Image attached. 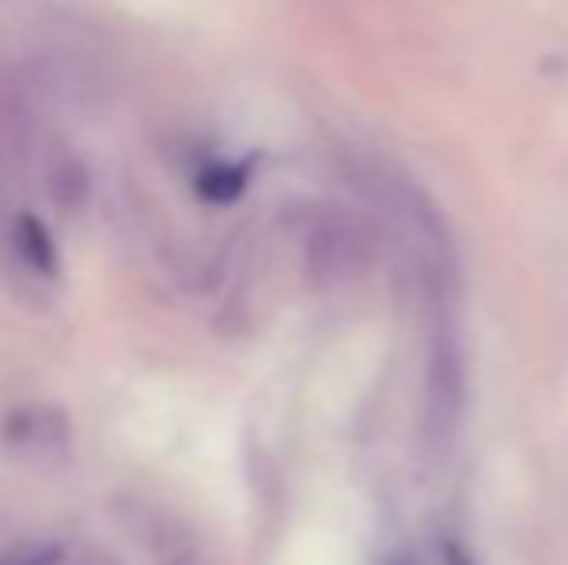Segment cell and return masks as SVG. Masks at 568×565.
Here are the masks:
<instances>
[{"label": "cell", "instance_id": "obj_1", "mask_svg": "<svg viewBox=\"0 0 568 565\" xmlns=\"http://www.w3.org/2000/svg\"><path fill=\"white\" fill-rule=\"evenodd\" d=\"M359 260V236L344 221L329 218L310 229L306 236V268L314 283H337Z\"/></svg>", "mask_w": 568, "mask_h": 565}, {"label": "cell", "instance_id": "obj_2", "mask_svg": "<svg viewBox=\"0 0 568 565\" xmlns=\"http://www.w3.org/2000/svg\"><path fill=\"white\" fill-rule=\"evenodd\" d=\"M4 442L12 450H23V453H62L70 445V418L62 407H20L8 415L4 423Z\"/></svg>", "mask_w": 568, "mask_h": 565}, {"label": "cell", "instance_id": "obj_3", "mask_svg": "<svg viewBox=\"0 0 568 565\" xmlns=\"http://www.w3.org/2000/svg\"><path fill=\"white\" fill-rule=\"evenodd\" d=\"M43 190L62 213H82L93 198V171L78 151L59 148L43 163Z\"/></svg>", "mask_w": 568, "mask_h": 565}, {"label": "cell", "instance_id": "obj_4", "mask_svg": "<svg viewBox=\"0 0 568 565\" xmlns=\"http://www.w3.org/2000/svg\"><path fill=\"white\" fill-rule=\"evenodd\" d=\"M16 256L39 275H59V244H54L51 229L36 218V213H20L12 225Z\"/></svg>", "mask_w": 568, "mask_h": 565}, {"label": "cell", "instance_id": "obj_5", "mask_svg": "<svg viewBox=\"0 0 568 565\" xmlns=\"http://www.w3.org/2000/svg\"><path fill=\"white\" fill-rule=\"evenodd\" d=\"M151 551H155V565H210L205 554L197 551L190 538L166 535V531H155V535H151Z\"/></svg>", "mask_w": 568, "mask_h": 565}, {"label": "cell", "instance_id": "obj_6", "mask_svg": "<svg viewBox=\"0 0 568 565\" xmlns=\"http://www.w3.org/2000/svg\"><path fill=\"white\" fill-rule=\"evenodd\" d=\"M197 186H202V194L210 198V202H232V198L244 190V171H240V167H229V163H217L202 174Z\"/></svg>", "mask_w": 568, "mask_h": 565}, {"label": "cell", "instance_id": "obj_7", "mask_svg": "<svg viewBox=\"0 0 568 565\" xmlns=\"http://www.w3.org/2000/svg\"><path fill=\"white\" fill-rule=\"evenodd\" d=\"M74 565H124L116 558V554H109V551H101V546H90L85 554H78Z\"/></svg>", "mask_w": 568, "mask_h": 565}, {"label": "cell", "instance_id": "obj_8", "mask_svg": "<svg viewBox=\"0 0 568 565\" xmlns=\"http://www.w3.org/2000/svg\"><path fill=\"white\" fill-rule=\"evenodd\" d=\"M383 565H418V562H414L410 554H395V558H387Z\"/></svg>", "mask_w": 568, "mask_h": 565}, {"label": "cell", "instance_id": "obj_9", "mask_svg": "<svg viewBox=\"0 0 568 565\" xmlns=\"http://www.w3.org/2000/svg\"><path fill=\"white\" fill-rule=\"evenodd\" d=\"M453 565H468V558H464V554H453Z\"/></svg>", "mask_w": 568, "mask_h": 565}]
</instances>
